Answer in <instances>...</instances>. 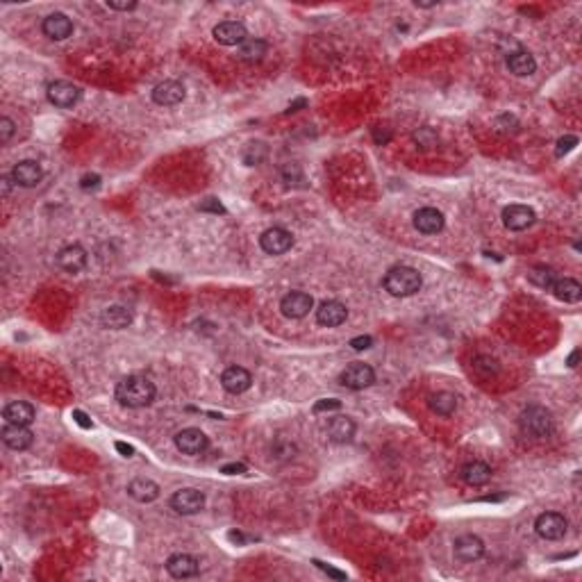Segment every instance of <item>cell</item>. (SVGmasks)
<instances>
[{
  "label": "cell",
  "instance_id": "f1b7e54d",
  "mask_svg": "<svg viewBox=\"0 0 582 582\" xmlns=\"http://www.w3.org/2000/svg\"><path fill=\"white\" fill-rule=\"evenodd\" d=\"M492 478V469L485 462H469L462 467V480L469 487H482Z\"/></svg>",
  "mask_w": 582,
  "mask_h": 582
},
{
  "label": "cell",
  "instance_id": "f546056e",
  "mask_svg": "<svg viewBox=\"0 0 582 582\" xmlns=\"http://www.w3.org/2000/svg\"><path fill=\"white\" fill-rule=\"evenodd\" d=\"M551 291L555 294V298H560L564 302H578L582 298V287L573 277H557Z\"/></svg>",
  "mask_w": 582,
  "mask_h": 582
},
{
  "label": "cell",
  "instance_id": "7a4b0ae2",
  "mask_svg": "<svg viewBox=\"0 0 582 582\" xmlns=\"http://www.w3.org/2000/svg\"><path fill=\"white\" fill-rule=\"evenodd\" d=\"M423 285V277L412 266H393L385 275V289L396 298L414 296Z\"/></svg>",
  "mask_w": 582,
  "mask_h": 582
},
{
  "label": "cell",
  "instance_id": "d4e9b609",
  "mask_svg": "<svg viewBox=\"0 0 582 582\" xmlns=\"http://www.w3.org/2000/svg\"><path fill=\"white\" fill-rule=\"evenodd\" d=\"M127 494L134 498L137 503H153L159 498V485L150 478H134L127 485Z\"/></svg>",
  "mask_w": 582,
  "mask_h": 582
},
{
  "label": "cell",
  "instance_id": "484cf974",
  "mask_svg": "<svg viewBox=\"0 0 582 582\" xmlns=\"http://www.w3.org/2000/svg\"><path fill=\"white\" fill-rule=\"evenodd\" d=\"M100 323L110 330H123L132 323V312L123 305H112L107 309H102Z\"/></svg>",
  "mask_w": 582,
  "mask_h": 582
},
{
  "label": "cell",
  "instance_id": "4316f807",
  "mask_svg": "<svg viewBox=\"0 0 582 582\" xmlns=\"http://www.w3.org/2000/svg\"><path fill=\"white\" fill-rule=\"evenodd\" d=\"M355 435V421L351 416H334L328 423V437L334 444H346Z\"/></svg>",
  "mask_w": 582,
  "mask_h": 582
},
{
  "label": "cell",
  "instance_id": "d6986e66",
  "mask_svg": "<svg viewBox=\"0 0 582 582\" xmlns=\"http://www.w3.org/2000/svg\"><path fill=\"white\" fill-rule=\"evenodd\" d=\"M57 266L66 273H80L87 266V250L83 246H66L57 253Z\"/></svg>",
  "mask_w": 582,
  "mask_h": 582
},
{
  "label": "cell",
  "instance_id": "2e32d148",
  "mask_svg": "<svg viewBox=\"0 0 582 582\" xmlns=\"http://www.w3.org/2000/svg\"><path fill=\"white\" fill-rule=\"evenodd\" d=\"M453 551H455V557L460 562H475L485 555V541L475 537V534H462V537L455 539Z\"/></svg>",
  "mask_w": 582,
  "mask_h": 582
},
{
  "label": "cell",
  "instance_id": "b9f144b4",
  "mask_svg": "<svg viewBox=\"0 0 582 582\" xmlns=\"http://www.w3.org/2000/svg\"><path fill=\"white\" fill-rule=\"evenodd\" d=\"M314 564H317L323 573H328V576L334 578V580H346V573H344V571H337V568H332V566H328V564H323V562H319V560H314Z\"/></svg>",
  "mask_w": 582,
  "mask_h": 582
},
{
  "label": "cell",
  "instance_id": "7dc6e473",
  "mask_svg": "<svg viewBox=\"0 0 582 582\" xmlns=\"http://www.w3.org/2000/svg\"><path fill=\"white\" fill-rule=\"evenodd\" d=\"M100 178L98 176H85L83 178V189H89V187H98Z\"/></svg>",
  "mask_w": 582,
  "mask_h": 582
},
{
  "label": "cell",
  "instance_id": "7c38bea8",
  "mask_svg": "<svg viewBox=\"0 0 582 582\" xmlns=\"http://www.w3.org/2000/svg\"><path fill=\"white\" fill-rule=\"evenodd\" d=\"M9 176H11V180H14V184H18V187L30 189V187H37V184L41 182L43 171L34 159H23V162H18V164H14V169H11Z\"/></svg>",
  "mask_w": 582,
  "mask_h": 582
},
{
  "label": "cell",
  "instance_id": "f6af8a7d",
  "mask_svg": "<svg viewBox=\"0 0 582 582\" xmlns=\"http://www.w3.org/2000/svg\"><path fill=\"white\" fill-rule=\"evenodd\" d=\"M374 139H376L378 144H387L389 139H391V132L387 130V127H385V130H382V127H376V130H374Z\"/></svg>",
  "mask_w": 582,
  "mask_h": 582
},
{
  "label": "cell",
  "instance_id": "f35d334b",
  "mask_svg": "<svg viewBox=\"0 0 582 582\" xmlns=\"http://www.w3.org/2000/svg\"><path fill=\"white\" fill-rule=\"evenodd\" d=\"M11 134H14V121L3 116V119H0V144H7Z\"/></svg>",
  "mask_w": 582,
  "mask_h": 582
},
{
  "label": "cell",
  "instance_id": "f907efd6",
  "mask_svg": "<svg viewBox=\"0 0 582 582\" xmlns=\"http://www.w3.org/2000/svg\"><path fill=\"white\" fill-rule=\"evenodd\" d=\"M578 357H580V351H573L571 355H568V359H566V364H568V366H571V369H573V366H578Z\"/></svg>",
  "mask_w": 582,
  "mask_h": 582
},
{
  "label": "cell",
  "instance_id": "ffe728a7",
  "mask_svg": "<svg viewBox=\"0 0 582 582\" xmlns=\"http://www.w3.org/2000/svg\"><path fill=\"white\" fill-rule=\"evenodd\" d=\"M221 385H223L228 393H243L250 389L253 376L250 371H246L243 366H230L223 371V376H221Z\"/></svg>",
  "mask_w": 582,
  "mask_h": 582
},
{
  "label": "cell",
  "instance_id": "52a82bcc",
  "mask_svg": "<svg viewBox=\"0 0 582 582\" xmlns=\"http://www.w3.org/2000/svg\"><path fill=\"white\" fill-rule=\"evenodd\" d=\"M209 446V439L203 430L198 428H184L176 435V448L184 455H201Z\"/></svg>",
  "mask_w": 582,
  "mask_h": 582
},
{
  "label": "cell",
  "instance_id": "8fae6325",
  "mask_svg": "<svg viewBox=\"0 0 582 582\" xmlns=\"http://www.w3.org/2000/svg\"><path fill=\"white\" fill-rule=\"evenodd\" d=\"M214 39L221 43V46H241L243 41L248 39V32H246V26L239 21H223L214 26L212 30Z\"/></svg>",
  "mask_w": 582,
  "mask_h": 582
},
{
  "label": "cell",
  "instance_id": "d590c367",
  "mask_svg": "<svg viewBox=\"0 0 582 582\" xmlns=\"http://www.w3.org/2000/svg\"><path fill=\"white\" fill-rule=\"evenodd\" d=\"M198 209H201V212H209V214H226V207L218 198H205Z\"/></svg>",
  "mask_w": 582,
  "mask_h": 582
},
{
  "label": "cell",
  "instance_id": "9c48e42d",
  "mask_svg": "<svg viewBox=\"0 0 582 582\" xmlns=\"http://www.w3.org/2000/svg\"><path fill=\"white\" fill-rule=\"evenodd\" d=\"M312 307H314V298L309 294H305V291H289V294L280 300V309L287 319L307 317Z\"/></svg>",
  "mask_w": 582,
  "mask_h": 582
},
{
  "label": "cell",
  "instance_id": "cb8c5ba5",
  "mask_svg": "<svg viewBox=\"0 0 582 582\" xmlns=\"http://www.w3.org/2000/svg\"><path fill=\"white\" fill-rule=\"evenodd\" d=\"M3 418L7 423H16V425H30L34 418H37V412H34V407L26 401H14V403H7L5 410H3Z\"/></svg>",
  "mask_w": 582,
  "mask_h": 582
},
{
  "label": "cell",
  "instance_id": "1f68e13d",
  "mask_svg": "<svg viewBox=\"0 0 582 582\" xmlns=\"http://www.w3.org/2000/svg\"><path fill=\"white\" fill-rule=\"evenodd\" d=\"M473 374L482 378V380H489V378H494L498 376V362L494 357H489V355H478V357H473Z\"/></svg>",
  "mask_w": 582,
  "mask_h": 582
},
{
  "label": "cell",
  "instance_id": "c3c4849f",
  "mask_svg": "<svg viewBox=\"0 0 582 582\" xmlns=\"http://www.w3.org/2000/svg\"><path fill=\"white\" fill-rule=\"evenodd\" d=\"M437 5H439L437 0H414V7H421V9H433Z\"/></svg>",
  "mask_w": 582,
  "mask_h": 582
},
{
  "label": "cell",
  "instance_id": "e575fe53",
  "mask_svg": "<svg viewBox=\"0 0 582 582\" xmlns=\"http://www.w3.org/2000/svg\"><path fill=\"white\" fill-rule=\"evenodd\" d=\"M578 146V137H573V134H566V137H562L560 142H557V148H555V155L557 157H564L566 153H571V150Z\"/></svg>",
  "mask_w": 582,
  "mask_h": 582
},
{
  "label": "cell",
  "instance_id": "603a6c76",
  "mask_svg": "<svg viewBox=\"0 0 582 582\" xmlns=\"http://www.w3.org/2000/svg\"><path fill=\"white\" fill-rule=\"evenodd\" d=\"M505 64H507L509 71L514 73V75H519V78L532 75L534 71H537V62H534V57L528 51H523V48H517V51L507 53Z\"/></svg>",
  "mask_w": 582,
  "mask_h": 582
},
{
  "label": "cell",
  "instance_id": "4fadbf2b",
  "mask_svg": "<svg viewBox=\"0 0 582 582\" xmlns=\"http://www.w3.org/2000/svg\"><path fill=\"white\" fill-rule=\"evenodd\" d=\"M48 100L55 105V107H62V110H68L78 105L80 100V89L71 83H66V80H57L48 87Z\"/></svg>",
  "mask_w": 582,
  "mask_h": 582
},
{
  "label": "cell",
  "instance_id": "5b68a950",
  "mask_svg": "<svg viewBox=\"0 0 582 582\" xmlns=\"http://www.w3.org/2000/svg\"><path fill=\"white\" fill-rule=\"evenodd\" d=\"M566 528H568V521L557 514V512H544V514L537 517L534 521V530L541 539H549V541H557L562 539L566 534Z\"/></svg>",
  "mask_w": 582,
  "mask_h": 582
},
{
  "label": "cell",
  "instance_id": "5bb4252c",
  "mask_svg": "<svg viewBox=\"0 0 582 582\" xmlns=\"http://www.w3.org/2000/svg\"><path fill=\"white\" fill-rule=\"evenodd\" d=\"M446 226L444 214L435 207H421L418 212H414V228L423 235H437Z\"/></svg>",
  "mask_w": 582,
  "mask_h": 582
},
{
  "label": "cell",
  "instance_id": "816d5d0a",
  "mask_svg": "<svg viewBox=\"0 0 582 582\" xmlns=\"http://www.w3.org/2000/svg\"><path fill=\"white\" fill-rule=\"evenodd\" d=\"M305 102H307L305 98H298L296 102H291V105H289V110H287V112H298V107H302Z\"/></svg>",
  "mask_w": 582,
  "mask_h": 582
},
{
  "label": "cell",
  "instance_id": "ab89813d",
  "mask_svg": "<svg viewBox=\"0 0 582 582\" xmlns=\"http://www.w3.org/2000/svg\"><path fill=\"white\" fill-rule=\"evenodd\" d=\"M351 346H353V351H366V348L374 346V337H369V334L355 337V339L351 342Z\"/></svg>",
  "mask_w": 582,
  "mask_h": 582
},
{
  "label": "cell",
  "instance_id": "ba28073f",
  "mask_svg": "<svg viewBox=\"0 0 582 582\" xmlns=\"http://www.w3.org/2000/svg\"><path fill=\"white\" fill-rule=\"evenodd\" d=\"M260 246L269 255H282L294 246V235L285 228H269L260 237Z\"/></svg>",
  "mask_w": 582,
  "mask_h": 582
},
{
  "label": "cell",
  "instance_id": "7402d4cb",
  "mask_svg": "<svg viewBox=\"0 0 582 582\" xmlns=\"http://www.w3.org/2000/svg\"><path fill=\"white\" fill-rule=\"evenodd\" d=\"M153 100L162 107H173V105L184 100V87L178 80H164L153 89Z\"/></svg>",
  "mask_w": 582,
  "mask_h": 582
},
{
  "label": "cell",
  "instance_id": "6da1fadb",
  "mask_svg": "<svg viewBox=\"0 0 582 582\" xmlns=\"http://www.w3.org/2000/svg\"><path fill=\"white\" fill-rule=\"evenodd\" d=\"M116 401L123 407H146L155 401V385L148 378L142 376H127L116 385Z\"/></svg>",
  "mask_w": 582,
  "mask_h": 582
},
{
  "label": "cell",
  "instance_id": "8d00e7d4",
  "mask_svg": "<svg viewBox=\"0 0 582 582\" xmlns=\"http://www.w3.org/2000/svg\"><path fill=\"white\" fill-rule=\"evenodd\" d=\"M496 127L500 132H509V130L514 132L519 127V121L512 114H503V116H498V119H496Z\"/></svg>",
  "mask_w": 582,
  "mask_h": 582
},
{
  "label": "cell",
  "instance_id": "30bf717a",
  "mask_svg": "<svg viewBox=\"0 0 582 582\" xmlns=\"http://www.w3.org/2000/svg\"><path fill=\"white\" fill-rule=\"evenodd\" d=\"M534 218H537L534 216V209L528 205H507L503 209V226L514 232L528 230L534 223Z\"/></svg>",
  "mask_w": 582,
  "mask_h": 582
},
{
  "label": "cell",
  "instance_id": "44dd1931",
  "mask_svg": "<svg viewBox=\"0 0 582 582\" xmlns=\"http://www.w3.org/2000/svg\"><path fill=\"white\" fill-rule=\"evenodd\" d=\"M166 571L173 578L184 580V578L198 576V571H201V564H198L196 557H191L187 553H176V555H171L169 560H166Z\"/></svg>",
  "mask_w": 582,
  "mask_h": 582
},
{
  "label": "cell",
  "instance_id": "681fc988",
  "mask_svg": "<svg viewBox=\"0 0 582 582\" xmlns=\"http://www.w3.org/2000/svg\"><path fill=\"white\" fill-rule=\"evenodd\" d=\"M11 176H3V180H0V184H3V196H9V191H11Z\"/></svg>",
  "mask_w": 582,
  "mask_h": 582
},
{
  "label": "cell",
  "instance_id": "7bdbcfd3",
  "mask_svg": "<svg viewBox=\"0 0 582 582\" xmlns=\"http://www.w3.org/2000/svg\"><path fill=\"white\" fill-rule=\"evenodd\" d=\"M73 418H75V423L80 425V428H85V430H89V428H94V423L89 421V416L83 412V410H73Z\"/></svg>",
  "mask_w": 582,
  "mask_h": 582
},
{
  "label": "cell",
  "instance_id": "60d3db41",
  "mask_svg": "<svg viewBox=\"0 0 582 582\" xmlns=\"http://www.w3.org/2000/svg\"><path fill=\"white\" fill-rule=\"evenodd\" d=\"M107 5L110 9H116V11H132V9H137V3L134 0H130V3H119V0H107Z\"/></svg>",
  "mask_w": 582,
  "mask_h": 582
},
{
  "label": "cell",
  "instance_id": "4dcf8cb0",
  "mask_svg": "<svg viewBox=\"0 0 582 582\" xmlns=\"http://www.w3.org/2000/svg\"><path fill=\"white\" fill-rule=\"evenodd\" d=\"M266 51H269V43H266L264 39H246L239 46L237 55L243 62H260V60H264Z\"/></svg>",
  "mask_w": 582,
  "mask_h": 582
},
{
  "label": "cell",
  "instance_id": "ee69618b",
  "mask_svg": "<svg viewBox=\"0 0 582 582\" xmlns=\"http://www.w3.org/2000/svg\"><path fill=\"white\" fill-rule=\"evenodd\" d=\"M243 471H246V467H243V464H237V462L226 464V467L221 469V473H228V475H237V473H243Z\"/></svg>",
  "mask_w": 582,
  "mask_h": 582
},
{
  "label": "cell",
  "instance_id": "3957f363",
  "mask_svg": "<svg viewBox=\"0 0 582 582\" xmlns=\"http://www.w3.org/2000/svg\"><path fill=\"white\" fill-rule=\"evenodd\" d=\"M521 433L532 439H546L553 433V416L551 412L541 405H530L521 412L519 418Z\"/></svg>",
  "mask_w": 582,
  "mask_h": 582
},
{
  "label": "cell",
  "instance_id": "9a60e30c",
  "mask_svg": "<svg viewBox=\"0 0 582 582\" xmlns=\"http://www.w3.org/2000/svg\"><path fill=\"white\" fill-rule=\"evenodd\" d=\"M43 34L53 41H64L66 37H71L73 34V21L68 18L62 11H55V14L46 16L43 18V26H41Z\"/></svg>",
  "mask_w": 582,
  "mask_h": 582
},
{
  "label": "cell",
  "instance_id": "ac0fdd59",
  "mask_svg": "<svg viewBox=\"0 0 582 582\" xmlns=\"http://www.w3.org/2000/svg\"><path fill=\"white\" fill-rule=\"evenodd\" d=\"M348 319V309L339 300H325L317 309V321L323 328H337Z\"/></svg>",
  "mask_w": 582,
  "mask_h": 582
},
{
  "label": "cell",
  "instance_id": "277c9868",
  "mask_svg": "<svg viewBox=\"0 0 582 582\" xmlns=\"http://www.w3.org/2000/svg\"><path fill=\"white\" fill-rule=\"evenodd\" d=\"M339 382L346 387V389H353V391H359V389H366L376 382V374L374 369L364 362H353L348 364L342 376H339Z\"/></svg>",
  "mask_w": 582,
  "mask_h": 582
},
{
  "label": "cell",
  "instance_id": "d6a6232c",
  "mask_svg": "<svg viewBox=\"0 0 582 582\" xmlns=\"http://www.w3.org/2000/svg\"><path fill=\"white\" fill-rule=\"evenodd\" d=\"M528 280L541 289H551L557 280V273L551 269V266H534V269L528 273Z\"/></svg>",
  "mask_w": 582,
  "mask_h": 582
},
{
  "label": "cell",
  "instance_id": "bcb514c9",
  "mask_svg": "<svg viewBox=\"0 0 582 582\" xmlns=\"http://www.w3.org/2000/svg\"><path fill=\"white\" fill-rule=\"evenodd\" d=\"M116 450H119L123 457H132L134 455V448L130 444H125V441H116Z\"/></svg>",
  "mask_w": 582,
  "mask_h": 582
},
{
  "label": "cell",
  "instance_id": "e0dca14e",
  "mask_svg": "<svg viewBox=\"0 0 582 582\" xmlns=\"http://www.w3.org/2000/svg\"><path fill=\"white\" fill-rule=\"evenodd\" d=\"M0 437H3V444L11 450H28L34 441L32 430L28 425H16V423H7Z\"/></svg>",
  "mask_w": 582,
  "mask_h": 582
},
{
  "label": "cell",
  "instance_id": "8992f818",
  "mask_svg": "<svg viewBox=\"0 0 582 582\" xmlns=\"http://www.w3.org/2000/svg\"><path fill=\"white\" fill-rule=\"evenodd\" d=\"M171 507L178 512V514H184V517H189V514H198L203 507H205V494L203 492H198V489H180V492H176L171 496Z\"/></svg>",
  "mask_w": 582,
  "mask_h": 582
},
{
  "label": "cell",
  "instance_id": "836d02e7",
  "mask_svg": "<svg viewBox=\"0 0 582 582\" xmlns=\"http://www.w3.org/2000/svg\"><path fill=\"white\" fill-rule=\"evenodd\" d=\"M414 142H416V146H421V148H433V146H437V142H439V137H437V132L433 130V127H418V130L414 132Z\"/></svg>",
  "mask_w": 582,
  "mask_h": 582
},
{
  "label": "cell",
  "instance_id": "74e56055",
  "mask_svg": "<svg viewBox=\"0 0 582 582\" xmlns=\"http://www.w3.org/2000/svg\"><path fill=\"white\" fill-rule=\"evenodd\" d=\"M334 410H342V401L337 398H323L314 405V412L321 414V412H334Z\"/></svg>",
  "mask_w": 582,
  "mask_h": 582
},
{
  "label": "cell",
  "instance_id": "83f0119b",
  "mask_svg": "<svg viewBox=\"0 0 582 582\" xmlns=\"http://www.w3.org/2000/svg\"><path fill=\"white\" fill-rule=\"evenodd\" d=\"M428 407L437 416H450L457 410V396L450 391H435L428 396Z\"/></svg>",
  "mask_w": 582,
  "mask_h": 582
}]
</instances>
